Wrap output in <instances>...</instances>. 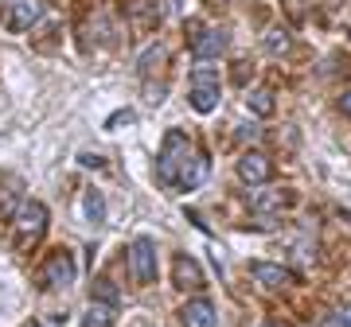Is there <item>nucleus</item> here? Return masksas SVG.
Returning a JSON list of instances; mask_svg holds the SVG:
<instances>
[{"instance_id":"6ab92c4d","label":"nucleus","mask_w":351,"mask_h":327,"mask_svg":"<svg viewBox=\"0 0 351 327\" xmlns=\"http://www.w3.org/2000/svg\"><path fill=\"white\" fill-rule=\"evenodd\" d=\"M133 121V109H117V114L110 117V129H121V125H129Z\"/></svg>"},{"instance_id":"bb28decb","label":"nucleus","mask_w":351,"mask_h":327,"mask_svg":"<svg viewBox=\"0 0 351 327\" xmlns=\"http://www.w3.org/2000/svg\"><path fill=\"white\" fill-rule=\"evenodd\" d=\"M265 327H269V324H265Z\"/></svg>"},{"instance_id":"423d86ee","label":"nucleus","mask_w":351,"mask_h":327,"mask_svg":"<svg viewBox=\"0 0 351 327\" xmlns=\"http://www.w3.org/2000/svg\"><path fill=\"white\" fill-rule=\"evenodd\" d=\"M39 12H43V0H4L0 20H4L8 31H27L39 20Z\"/></svg>"},{"instance_id":"dca6fc26","label":"nucleus","mask_w":351,"mask_h":327,"mask_svg":"<svg viewBox=\"0 0 351 327\" xmlns=\"http://www.w3.org/2000/svg\"><path fill=\"white\" fill-rule=\"evenodd\" d=\"M82 327H113V308L94 300L86 312H82Z\"/></svg>"},{"instance_id":"2eb2a0df","label":"nucleus","mask_w":351,"mask_h":327,"mask_svg":"<svg viewBox=\"0 0 351 327\" xmlns=\"http://www.w3.org/2000/svg\"><path fill=\"white\" fill-rule=\"evenodd\" d=\"M164 59H168V47H164V43L149 47L145 55H141V66H137L141 78H145V75H160V70H164Z\"/></svg>"},{"instance_id":"20e7f679","label":"nucleus","mask_w":351,"mask_h":327,"mask_svg":"<svg viewBox=\"0 0 351 327\" xmlns=\"http://www.w3.org/2000/svg\"><path fill=\"white\" fill-rule=\"evenodd\" d=\"M129 277L137 285H152L156 280V250L149 238H137L129 246Z\"/></svg>"},{"instance_id":"f8f14e48","label":"nucleus","mask_w":351,"mask_h":327,"mask_svg":"<svg viewBox=\"0 0 351 327\" xmlns=\"http://www.w3.org/2000/svg\"><path fill=\"white\" fill-rule=\"evenodd\" d=\"M258 47L269 55V59H281V55H289V47H293V39H289V31L281 24H274V27H265L262 31V39H258Z\"/></svg>"},{"instance_id":"39448f33","label":"nucleus","mask_w":351,"mask_h":327,"mask_svg":"<svg viewBox=\"0 0 351 327\" xmlns=\"http://www.w3.org/2000/svg\"><path fill=\"white\" fill-rule=\"evenodd\" d=\"M226 51V31L219 27H203V24H191V55L199 63H211Z\"/></svg>"},{"instance_id":"4468645a","label":"nucleus","mask_w":351,"mask_h":327,"mask_svg":"<svg viewBox=\"0 0 351 327\" xmlns=\"http://www.w3.org/2000/svg\"><path fill=\"white\" fill-rule=\"evenodd\" d=\"M82 218H86V222H94V226L106 218V199H101L98 187H90L86 195H82Z\"/></svg>"},{"instance_id":"ddd939ff","label":"nucleus","mask_w":351,"mask_h":327,"mask_svg":"<svg viewBox=\"0 0 351 327\" xmlns=\"http://www.w3.org/2000/svg\"><path fill=\"white\" fill-rule=\"evenodd\" d=\"M293 202V195H289L285 187H269V191H258L254 195V211L258 214H277L281 207H289Z\"/></svg>"},{"instance_id":"0eeeda50","label":"nucleus","mask_w":351,"mask_h":327,"mask_svg":"<svg viewBox=\"0 0 351 327\" xmlns=\"http://www.w3.org/2000/svg\"><path fill=\"white\" fill-rule=\"evenodd\" d=\"M203 265L195 261V257H188V253H180V257H176L172 261V285L180 292H199L203 289Z\"/></svg>"},{"instance_id":"a211bd4d","label":"nucleus","mask_w":351,"mask_h":327,"mask_svg":"<svg viewBox=\"0 0 351 327\" xmlns=\"http://www.w3.org/2000/svg\"><path fill=\"white\" fill-rule=\"evenodd\" d=\"M246 101H250V109H254L258 117H269V114H274V94H269V90H262V86L250 90V94H246Z\"/></svg>"},{"instance_id":"b1692460","label":"nucleus","mask_w":351,"mask_h":327,"mask_svg":"<svg viewBox=\"0 0 351 327\" xmlns=\"http://www.w3.org/2000/svg\"><path fill=\"white\" fill-rule=\"evenodd\" d=\"M343 319H348V327H351V300H348V312H343Z\"/></svg>"},{"instance_id":"9b49d317","label":"nucleus","mask_w":351,"mask_h":327,"mask_svg":"<svg viewBox=\"0 0 351 327\" xmlns=\"http://www.w3.org/2000/svg\"><path fill=\"white\" fill-rule=\"evenodd\" d=\"M180 319H184V327H219V312H215V304L203 300V296H195V300L184 304Z\"/></svg>"},{"instance_id":"7ed1b4c3","label":"nucleus","mask_w":351,"mask_h":327,"mask_svg":"<svg viewBox=\"0 0 351 327\" xmlns=\"http://www.w3.org/2000/svg\"><path fill=\"white\" fill-rule=\"evenodd\" d=\"M47 230V207L43 202H24L16 211V246L27 250L32 241H39V234Z\"/></svg>"},{"instance_id":"a878e982","label":"nucleus","mask_w":351,"mask_h":327,"mask_svg":"<svg viewBox=\"0 0 351 327\" xmlns=\"http://www.w3.org/2000/svg\"><path fill=\"white\" fill-rule=\"evenodd\" d=\"M215 4H226V0H215Z\"/></svg>"},{"instance_id":"6e6552de","label":"nucleus","mask_w":351,"mask_h":327,"mask_svg":"<svg viewBox=\"0 0 351 327\" xmlns=\"http://www.w3.org/2000/svg\"><path fill=\"white\" fill-rule=\"evenodd\" d=\"M71 280H75V257L66 250L51 253L47 269H43V285L47 289H71Z\"/></svg>"},{"instance_id":"4be33fe9","label":"nucleus","mask_w":351,"mask_h":327,"mask_svg":"<svg viewBox=\"0 0 351 327\" xmlns=\"http://www.w3.org/2000/svg\"><path fill=\"white\" fill-rule=\"evenodd\" d=\"M339 114L351 117V90H348V94H339Z\"/></svg>"},{"instance_id":"aec40b11","label":"nucleus","mask_w":351,"mask_h":327,"mask_svg":"<svg viewBox=\"0 0 351 327\" xmlns=\"http://www.w3.org/2000/svg\"><path fill=\"white\" fill-rule=\"evenodd\" d=\"M320 327H348V319H343V312H328L320 319Z\"/></svg>"},{"instance_id":"f03ea898","label":"nucleus","mask_w":351,"mask_h":327,"mask_svg":"<svg viewBox=\"0 0 351 327\" xmlns=\"http://www.w3.org/2000/svg\"><path fill=\"white\" fill-rule=\"evenodd\" d=\"M188 101H191V109L195 114H215L219 109V75H215V66L207 63V66H195L191 70V94H188Z\"/></svg>"},{"instance_id":"9d476101","label":"nucleus","mask_w":351,"mask_h":327,"mask_svg":"<svg viewBox=\"0 0 351 327\" xmlns=\"http://www.w3.org/2000/svg\"><path fill=\"white\" fill-rule=\"evenodd\" d=\"M250 273H254V280H258L262 289H269V292H281V289H289V285H293V273H289L285 265L254 261V265H250Z\"/></svg>"},{"instance_id":"f257e3e1","label":"nucleus","mask_w":351,"mask_h":327,"mask_svg":"<svg viewBox=\"0 0 351 327\" xmlns=\"http://www.w3.org/2000/svg\"><path fill=\"white\" fill-rule=\"evenodd\" d=\"M207 172H211V156H203V152L191 148L188 133H168L164 137V148L156 156V176H160V183H168L176 191H195L207 179Z\"/></svg>"},{"instance_id":"1a4fd4ad","label":"nucleus","mask_w":351,"mask_h":327,"mask_svg":"<svg viewBox=\"0 0 351 327\" xmlns=\"http://www.w3.org/2000/svg\"><path fill=\"white\" fill-rule=\"evenodd\" d=\"M239 179L246 187L269 183V156L265 152H246V156H239Z\"/></svg>"},{"instance_id":"f3484780","label":"nucleus","mask_w":351,"mask_h":327,"mask_svg":"<svg viewBox=\"0 0 351 327\" xmlns=\"http://www.w3.org/2000/svg\"><path fill=\"white\" fill-rule=\"evenodd\" d=\"M90 292H94V300H98V304H110V308L121 304V292H117V285H113L110 277H98L94 285H90Z\"/></svg>"},{"instance_id":"412c9836","label":"nucleus","mask_w":351,"mask_h":327,"mask_svg":"<svg viewBox=\"0 0 351 327\" xmlns=\"http://www.w3.org/2000/svg\"><path fill=\"white\" fill-rule=\"evenodd\" d=\"M258 133H262L258 125H242L239 129V140H246V144H250V140H258Z\"/></svg>"},{"instance_id":"5701e85b","label":"nucleus","mask_w":351,"mask_h":327,"mask_svg":"<svg viewBox=\"0 0 351 327\" xmlns=\"http://www.w3.org/2000/svg\"><path fill=\"white\" fill-rule=\"evenodd\" d=\"M78 164H86V168H101L98 156H78Z\"/></svg>"},{"instance_id":"393cba45","label":"nucleus","mask_w":351,"mask_h":327,"mask_svg":"<svg viewBox=\"0 0 351 327\" xmlns=\"http://www.w3.org/2000/svg\"><path fill=\"white\" fill-rule=\"evenodd\" d=\"M27 327H43V324H36V319H32V324H27Z\"/></svg>"}]
</instances>
